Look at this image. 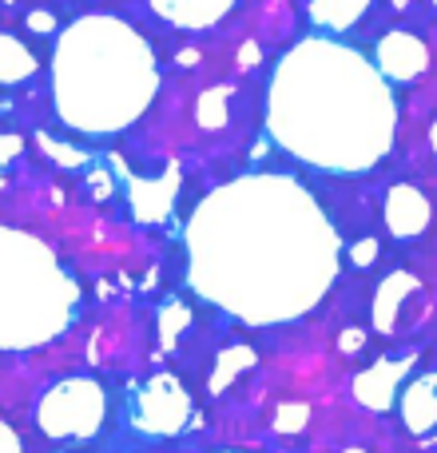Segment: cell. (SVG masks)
Returning <instances> with one entry per match:
<instances>
[{"mask_svg": "<svg viewBox=\"0 0 437 453\" xmlns=\"http://www.w3.org/2000/svg\"><path fill=\"white\" fill-rule=\"evenodd\" d=\"M108 402L96 382H60L40 402V430L48 438H92L104 426Z\"/></svg>", "mask_w": 437, "mask_h": 453, "instance_id": "1", "label": "cell"}, {"mask_svg": "<svg viewBox=\"0 0 437 453\" xmlns=\"http://www.w3.org/2000/svg\"><path fill=\"white\" fill-rule=\"evenodd\" d=\"M191 414V402L175 378H159L135 398V426L148 434H180Z\"/></svg>", "mask_w": 437, "mask_h": 453, "instance_id": "2", "label": "cell"}, {"mask_svg": "<svg viewBox=\"0 0 437 453\" xmlns=\"http://www.w3.org/2000/svg\"><path fill=\"white\" fill-rule=\"evenodd\" d=\"M402 422L410 434H430L437 426V374H422L406 386L402 398Z\"/></svg>", "mask_w": 437, "mask_h": 453, "instance_id": "3", "label": "cell"}, {"mask_svg": "<svg viewBox=\"0 0 437 453\" xmlns=\"http://www.w3.org/2000/svg\"><path fill=\"white\" fill-rule=\"evenodd\" d=\"M402 362H386V366H374L370 374H362L358 382H354V390H358V402L370 410H386L394 402V386H398L402 378Z\"/></svg>", "mask_w": 437, "mask_h": 453, "instance_id": "4", "label": "cell"}, {"mask_svg": "<svg viewBox=\"0 0 437 453\" xmlns=\"http://www.w3.org/2000/svg\"><path fill=\"white\" fill-rule=\"evenodd\" d=\"M303 422H306V406H282L279 430H303Z\"/></svg>", "mask_w": 437, "mask_h": 453, "instance_id": "5", "label": "cell"}, {"mask_svg": "<svg viewBox=\"0 0 437 453\" xmlns=\"http://www.w3.org/2000/svg\"><path fill=\"white\" fill-rule=\"evenodd\" d=\"M0 453H24L20 449V438H16L12 426H4V422H0Z\"/></svg>", "mask_w": 437, "mask_h": 453, "instance_id": "6", "label": "cell"}, {"mask_svg": "<svg viewBox=\"0 0 437 453\" xmlns=\"http://www.w3.org/2000/svg\"><path fill=\"white\" fill-rule=\"evenodd\" d=\"M346 453H362V449H346Z\"/></svg>", "mask_w": 437, "mask_h": 453, "instance_id": "7", "label": "cell"}]
</instances>
